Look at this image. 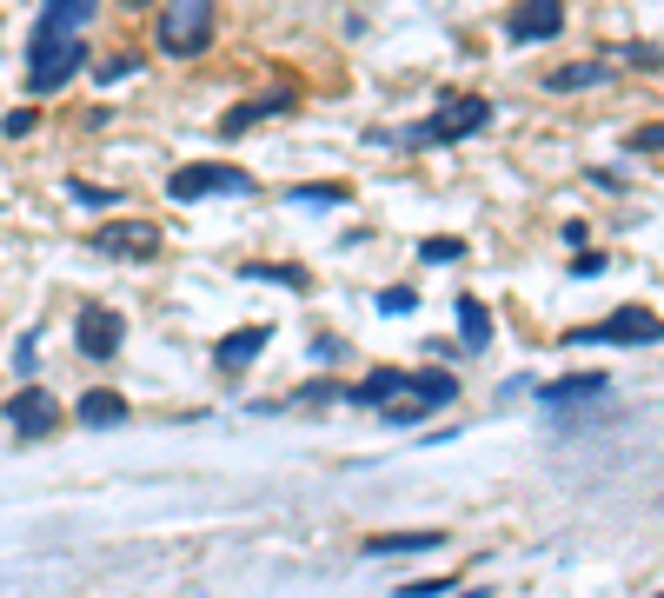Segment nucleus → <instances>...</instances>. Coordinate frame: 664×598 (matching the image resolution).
Listing matches in <instances>:
<instances>
[{
  "instance_id": "obj_27",
  "label": "nucleus",
  "mask_w": 664,
  "mask_h": 598,
  "mask_svg": "<svg viewBox=\"0 0 664 598\" xmlns=\"http://www.w3.org/2000/svg\"><path fill=\"white\" fill-rule=\"evenodd\" d=\"M631 153H664V120L638 127V133H631Z\"/></svg>"
},
{
  "instance_id": "obj_25",
  "label": "nucleus",
  "mask_w": 664,
  "mask_h": 598,
  "mask_svg": "<svg viewBox=\"0 0 664 598\" xmlns=\"http://www.w3.org/2000/svg\"><path fill=\"white\" fill-rule=\"evenodd\" d=\"M412 306H419V293H412V286H386V293H379V313H392V319L412 313Z\"/></svg>"
},
{
  "instance_id": "obj_10",
  "label": "nucleus",
  "mask_w": 664,
  "mask_h": 598,
  "mask_svg": "<svg viewBox=\"0 0 664 598\" xmlns=\"http://www.w3.org/2000/svg\"><path fill=\"white\" fill-rule=\"evenodd\" d=\"M266 347H273V326H266V319H260V326H233V332L213 339V366H220V373H246Z\"/></svg>"
},
{
  "instance_id": "obj_3",
  "label": "nucleus",
  "mask_w": 664,
  "mask_h": 598,
  "mask_svg": "<svg viewBox=\"0 0 664 598\" xmlns=\"http://www.w3.org/2000/svg\"><path fill=\"white\" fill-rule=\"evenodd\" d=\"M166 194L180 207H193V200H246L253 194V174H246V166H226V160H187V166H174Z\"/></svg>"
},
{
  "instance_id": "obj_6",
  "label": "nucleus",
  "mask_w": 664,
  "mask_h": 598,
  "mask_svg": "<svg viewBox=\"0 0 664 598\" xmlns=\"http://www.w3.org/2000/svg\"><path fill=\"white\" fill-rule=\"evenodd\" d=\"M127 347V319L114 313V306H100V300H87L73 313V353L80 360H114Z\"/></svg>"
},
{
  "instance_id": "obj_1",
  "label": "nucleus",
  "mask_w": 664,
  "mask_h": 598,
  "mask_svg": "<svg viewBox=\"0 0 664 598\" xmlns=\"http://www.w3.org/2000/svg\"><path fill=\"white\" fill-rule=\"evenodd\" d=\"M220 34V0H159V21H153V40L159 54L174 60H200Z\"/></svg>"
},
{
  "instance_id": "obj_17",
  "label": "nucleus",
  "mask_w": 664,
  "mask_h": 598,
  "mask_svg": "<svg viewBox=\"0 0 664 598\" xmlns=\"http://www.w3.org/2000/svg\"><path fill=\"white\" fill-rule=\"evenodd\" d=\"M73 419H80V425H127V399L107 392V386H94V392H80Z\"/></svg>"
},
{
  "instance_id": "obj_11",
  "label": "nucleus",
  "mask_w": 664,
  "mask_h": 598,
  "mask_svg": "<svg viewBox=\"0 0 664 598\" xmlns=\"http://www.w3.org/2000/svg\"><path fill=\"white\" fill-rule=\"evenodd\" d=\"M598 392H605V373H565V379L532 386V399H538L545 412H571V406H585V399H598Z\"/></svg>"
},
{
  "instance_id": "obj_18",
  "label": "nucleus",
  "mask_w": 664,
  "mask_h": 598,
  "mask_svg": "<svg viewBox=\"0 0 664 598\" xmlns=\"http://www.w3.org/2000/svg\"><path fill=\"white\" fill-rule=\"evenodd\" d=\"M286 107H293V94H260V101H239V107L220 120V133L233 140V133H246L253 120H266V114H286Z\"/></svg>"
},
{
  "instance_id": "obj_2",
  "label": "nucleus",
  "mask_w": 664,
  "mask_h": 598,
  "mask_svg": "<svg viewBox=\"0 0 664 598\" xmlns=\"http://www.w3.org/2000/svg\"><path fill=\"white\" fill-rule=\"evenodd\" d=\"M80 67H87V40H80V34H54V27H40L34 47H27V94H34V101H54Z\"/></svg>"
},
{
  "instance_id": "obj_15",
  "label": "nucleus",
  "mask_w": 664,
  "mask_h": 598,
  "mask_svg": "<svg viewBox=\"0 0 664 598\" xmlns=\"http://www.w3.org/2000/svg\"><path fill=\"white\" fill-rule=\"evenodd\" d=\"M412 399H419L426 412H446V406L459 399V379H452L446 366H419V373H412Z\"/></svg>"
},
{
  "instance_id": "obj_19",
  "label": "nucleus",
  "mask_w": 664,
  "mask_h": 598,
  "mask_svg": "<svg viewBox=\"0 0 664 598\" xmlns=\"http://www.w3.org/2000/svg\"><path fill=\"white\" fill-rule=\"evenodd\" d=\"M545 87H552V94H585V87H605V67H585V60H578V67H558V73H545Z\"/></svg>"
},
{
  "instance_id": "obj_14",
  "label": "nucleus",
  "mask_w": 664,
  "mask_h": 598,
  "mask_svg": "<svg viewBox=\"0 0 664 598\" xmlns=\"http://www.w3.org/2000/svg\"><path fill=\"white\" fill-rule=\"evenodd\" d=\"M446 546V532H379V539H366V552L372 559H419V552H439Z\"/></svg>"
},
{
  "instance_id": "obj_26",
  "label": "nucleus",
  "mask_w": 664,
  "mask_h": 598,
  "mask_svg": "<svg viewBox=\"0 0 664 598\" xmlns=\"http://www.w3.org/2000/svg\"><path fill=\"white\" fill-rule=\"evenodd\" d=\"M14 373H21V379H34V373H40V347H34V332L14 347Z\"/></svg>"
},
{
  "instance_id": "obj_24",
  "label": "nucleus",
  "mask_w": 664,
  "mask_h": 598,
  "mask_svg": "<svg viewBox=\"0 0 664 598\" xmlns=\"http://www.w3.org/2000/svg\"><path fill=\"white\" fill-rule=\"evenodd\" d=\"M246 280H273V286H306V273H299V267H260V260L246 267Z\"/></svg>"
},
{
  "instance_id": "obj_22",
  "label": "nucleus",
  "mask_w": 664,
  "mask_h": 598,
  "mask_svg": "<svg viewBox=\"0 0 664 598\" xmlns=\"http://www.w3.org/2000/svg\"><path fill=\"white\" fill-rule=\"evenodd\" d=\"M446 591H452L446 572H439V578H405V585H399V598H446Z\"/></svg>"
},
{
  "instance_id": "obj_8",
  "label": "nucleus",
  "mask_w": 664,
  "mask_h": 598,
  "mask_svg": "<svg viewBox=\"0 0 664 598\" xmlns=\"http://www.w3.org/2000/svg\"><path fill=\"white\" fill-rule=\"evenodd\" d=\"M0 412H8V425H14L21 439H47V433H54V419H60L54 392H47V386H34V379H27L8 406H0Z\"/></svg>"
},
{
  "instance_id": "obj_20",
  "label": "nucleus",
  "mask_w": 664,
  "mask_h": 598,
  "mask_svg": "<svg viewBox=\"0 0 664 598\" xmlns=\"http://www.w3.org/2000/svg\"><path fill=\"white\" fill-rule=\"evenodd\" d=\"M459 253H465L459 233H432V239H419V260H426V267H452Z\"/></svg>"
},
{
  "instance_id": "obj_28",
  "label": "nucleus",
  "mask_w": 664,
  "mask_h": 598,
  "mask_svg": "<svg viewBox=\"0 0 664 598\" xmlns=\"http://www.w3.org/2000/svg\"><path fill=\"white\" fill-rule=\"evenodd\" d=\"M67 194H73L80 207H94V213H100V207H114V194H100V187H87V180H73Z\"/></svg>"
},
{
  "instance_id": "obj_21",
  "label": "nucleus",
  "mask_w": 664,
  "mask_h": 598,
  "mask_svg": "<svg viewBox=\"0 0 664 598\" xmlns=\"http://www.w3.org/2000/svg\"><path fill=\"white\" fill-rule=\"evenodd\" d=\"M293 200H299V207H346V200H353V194H346V187H332V180H325V187H299V194H293Z\"/></svg>"
},
{
  "instance_id": "obj_5",
  "label": "nucleus",
  "mask_w": 664,
  "mask_h": 598,
  "mask_svg": "<svg viewBox=\"0 0 664 598\" xmlns=\"http://www.w3.org/2000/svg\"><path fill=\"white\" fill-rule=\"evenodd\" d=\"M664 339V319L644 313V306H618L612 319L585 326V332H571V347H657Z\"/></svg>"
},
{
  "instance_id": "obj_12",
  "label": "nucleus",
  "mask_w": 664,
  "mask_h": 598,
  "mask_svg": "<svg viewBox=\"0 0 664 598\" xmlns=\"http://www.w3.org/2000/svg\"><path fill=\"white\" fill-rule=\"evenodd\" d=\"M405 392H412V373H399V366H372V373H366L346 399H353V406H379V412H386V406H392V399H405Z\"/></svg>"
},
{
  "instance_id": "obj_4",
  "label": "nucleus",
  "mask_w": 664,
  "mask_h": 598,
  "mask_svg": "<svg viewBox=\"0 0 664 598\" xmlns=\"http://www.w3.org/2000/svg\"><path fill=\"white\" fill-rule=\"evenodd\" d=\"M485 120H491V101L485 94H446L432 120H419V127L405 133V146H452V140L485 133Z\"/></svg>"
},
{
  "instance_id": "obj_13",
  "label": "nucleus",
  "mask_w": 664,
  "mask_h": 598,
  "mask_svg": "<svg viewBox=\"0 0 664 598\" xmlns=\"http://www.w3.org/2000/svg\"><path fill=\"white\" fill-rule=\"evenodd\" d=\"M452 306H459V347H465V353H485V347H491V306H485L478 293H459Z\"/></svg>"
},
{
  "instance_id": "obj_30",
  "label": "nucleus",
  "mask_w": 664,
  "mask_h": 598,
  "mask_svg": "<svg viewBox=\"0 0 664 598\" xmlns=\"http://www.w3.org/2000/svg\"><path fill=\"white\" fill-rule=\"evenodd\" d=\"M340 353H346L340 339H312V360H319V366H332V360H340Z\"/></svg>"
},
{
  "instance_id": "obj_7",
  "label": "nucleus",
  "mask_w": 664,
  "mask_h": 598,
  "mask_svg": "<svg viewBox=\"0 0 664 598\" xmlns=\"http://www.w3.org/2000/svg\"><path fill=\"white\" fill-rule=\"evenodd\" d=\"M94 253H107V260H153V253H159V226H146V220H107L94 233Z\"/></svg>"
},
{
  "instance_id": "obj_16",
  "label": "nucleus",
  "mask_w": 664,
  "mask_h": 598,
  "mask_svg": "<svg viewBox=\"0 0 664 598\" xmlns=\"http://www.w3.org/2000/svg\"><path fill=\"white\" fill-rule=\"evenodd\" d=\"M100 14V0H40V27H54V34H80Z\"/></svg>"
},
{
  "instance_id": "obj_23",
  "label": "nucleus",
  "mask_w": 664,
  "mask_h": 598,
  "mask_svg": "<svg viewBox=\"0 0 664 598\" xmlns=\"http://www.w3.org/2000/svg\"><path fill=\"white\" fill-rule=\"evenodd\" d=\"M133 67H140L133 54H114V60H94V80H100V87H114V80H127Z\"/></svg>"
},
{
  "instance_id": "obj_9",
  "label": "nucleus",
  "mask_w": 664,
  "mask_h": 598,
  "mask_svg": "<svg viewBox=\"0 0 664 598\" xmlns=\"http://www.w3.org/2000/svg\"><path fill=\"white\" fill-rule=\"evenodd\" d=\"M506 34H512L519 47L558 40V34H565V0H519V8H512V21H506Z\"/></svg>"
},
{
  "instance_id": "obj_29",
  "label": "nucleus",
  "mask_w": 664,
  "mask_h": 598,
  "mask_svg": "<svg viewBox=\"0 0 664 598\" xmlns=\"http://www.w3.org/2000/svg\"><path fill=\"white\" fill-rule=\"evenodd\" d=\"M0 133H8V140H21V133H34V107H14L8 120H0Z\"/></svg>"
}]
</instances>
